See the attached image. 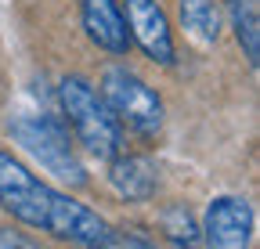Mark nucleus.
<instances>
[{"label": "nucleus", "mask_w": 260, "mask_h": 249, "mask_svg": "<svg viewBox=\"0 0 260 249\" xmlns=\"http://www.w3.org/2000/svg\"><path fill=\"white\" fill-rule=\"evenodd\" d=\"M159 221H162V231H167L177 245H195V242H199V224H195V217L184 209V206H170V209H162V217H159Z\"/></svg>", "instance_id": "11"}, {"label": "nucleus", "mask_w": 260, "mask_h": 249, "mask_svg": "<svg viewBox=\"0 0 260 249\" xmlns=\"http://www.w3.org/2000/svg\"><path fill=\"white\" fill-rule=\"evenodd\" d=\"M224 18L246 54V61L256 69L260 61V4L256 0H224Z\"/></svg>", "instance_id": "10"}, {"label": "nucleus", "mask_w": 260, "mask_h": 249, "mask_svg": "<svg viewBox=\"0 0 260 249\" xmlns=\"http://www.w3.org/2000/svg\"><path fill=\"white\" fill-rule=\"evenodd\" d=\"M177 15H181V29L203 47H213L224 33V15L217 0H181Z\"/></svg>", "instance_id": "9"}, {"label": "nucleus", "mask_w": 260, "mask_h": 249, "mask_svg": "<svg viewBox=\"0 0 260 249\" xmlns=\"http://www.w3.org/2000/svg\"><path fill=\"white\" fill-rule=\"evenodd\" d=\"M0 209L32 231H47L83 249H109L116 238L105 217L76 202L69 192H58L54 184L40 181L8 148H0Z\"/></svg>", "instance_id": "1"}, {"label": "nucleus", "mask_w": 260, "mask_h": 249, "mask_svg": "<svg viewBox=\"0 0 260 249\" xmlns=\"http://www.w3.org/2000/svg\"><path fill=\"white\" fill-rule=\"evenodd\" d=\"M80 22L90 44H98L105 54L123 58L130 51V29L123 18L119 0H80Z\"/></svg>", "instance_id": "7"}, {"label": "nucleus", "mask_w": 260, "mask_h": 249, "mask_svg": "<svg viewBox=\"0 0 260 249\" xmlns=\"http://www.w3.org/2000/svg\"><path fill=\"white\" fill-rule=\"evenodd\" d=\"M0 249H40L32 238H25L22 231H11V228H0Z\"/></svg>", "instance_id": "12"}, {"label": "nucleus", "mask_w": 260, "mask_h": 249, "mask_svg": "<svg viewBox=\"0 0 260 249\" xmlns=\"http://www.w3.org/2000/svg\"><path fill=\"white\" fill-rule=\"evenodd\" d=\"M8 134L11 141L37 163L44 173H51L54 181L69 184V188H83L87 184V166L73 148L69 127L58 116H15L8 119Z\"/></svg>", "instance_id": "3"}, {"label": "nucleus", "mask_w": 260, "mask_h": 249, "mask_svg": "<svg viewBox=\"0 0 260 249\" xmlns=\"http://www.w3.org/2000/svg\"><path fill=\"white\" fill-rule=\"evenodd\" d=\"M177 249H188V245H177Z\"/></svg>", "instance_id": "14"}, {"label": "nucleus", "mask_w": 260, "mask_h": 249, "mask_svg": "<svg viewBox=\"0 0 260 249\" xmlns=\"http://www.w3.org/2000/svg\"><path fill=\"white\" fill-rule=\"evenodd\" d=\"M203 238L206 249H253V206L239 195H217L203 213Z\"/></svg>", "instance_id": "5"}, {"label": "nucleus", "mask_w": 260, "mask_h": 249, "mask_svg": "<svg viewBox=\"0 0 260 249\" xmlns=\"http://www.w3.org/2000/svg\"><path fill=\"white\" fill-rule=\"evenodd\" d=\"M112 245H119V249H155V245H152L148 238H141V235H116Z\"/></svg>", "instance_id": "13"}, {"label": "nucleus", "mask_w": 260, "mask_h": 249, "mask_svg": "<svg viewBox=\"0 0 260 249\" xmlns=\"http://www.w3.org/2000/svg\"><path fill=\"white\" fill-rule=\"evenodd\" d=\"M102 98L112 109V116L119 123H126L134 134L141 137H155L162 130V119H167V109H162V98L155 94V87H148L138 73H130L126 65H109L102 73Z\"/></svg>", "instance_id": "4"}, {"label": "nucleus", "mask_w": 260, "mask_h": 249, "mask_svg": "<svg viewBox=\"0 0 260 249\" xmlns=\"http://www.w3.org/2000/svg\"><path fill=\"white\" fill-rule=\"evenodd\" d=\"M123 18L130 29V44H138L145 58H152L155 65H174V33L159 0H123Z\"/></svg>", "instance_id": "6"}, {"label": "nucleus", "mask_w": 260, "mask_h": 249, "mask_svg": "<svg viewBox=\"0 0 260 249\" xmlns=\"http://www.w3.org/2000/svg\"><path fill=\"white\" fill-rule=\"evenodd\" d=\"M109 184L126 202H148L159 192V166L145 155H116L109 159Z\"/></svg>", "instance_id": "8"}, {"label": "nucleus", "mask_w": 260, "mask_h": 249, "mask_svg": "<svg viewBox=\"0 0 260 249\" xmlns=\"http://www.w3.org/2000/svg\"><path fill=\"white\" fill-rule=\"evenodd\" d=\"M58 98H61V112H65V127L73 130L76 145H83L90 155H98L105 163L123 155V123L112 116L102 90L87 76H76V73L61 76Z\"/></svg>", "instance_id": "2"}]
</instances>
